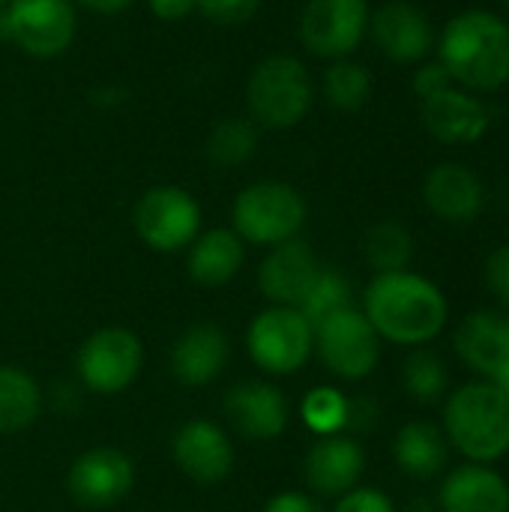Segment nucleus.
I'll list each match as a JSON object with an SVG mask.
<instances>
[{
	"instance_id": "nucleus-1",
	"label": "nucleus",
	"mask_w": 509,
	"mask_h": 512,
	"mask_svg": "<svg viewBox=\"0 0 509 512\" xmlns=\"http://www.w3.org/2000/svg\"><path fill=\"white\" fill-rule=\"evenodd\" d=\"M363 315L375 333L396 345H426L447 327V297L426 276L399 270L381 273L363 294Z\"/></svg>"
},
{
	"instance_id": "nucleus-2",
	"label": "nucleus",
	"mask_w": 509,
	"mask_h": 512,
	"mask_svg": "<svg viewBox=\"0 0 509 512\" xmlns=\"http://www.w3.org/2000/svg\"><path fill=\"white\" fill-rule=\"evenodd\" d=\"M435 51L456 87L495 93L509 81V24L489 9L453 15L435 39Z\"/></svg>"
},
{
	"instance_id": "nucleus-3",
	"label": "nucleus",
	"mask_w": 509,
	"mask_h": 512,
	"mask_svg": "<svg viewBox=\"0 0 509 512\" xmlns=\"http://www.w3.org/2000/svg\"><path fill=\"white\" fill-rule=\"evenodd\" d=\"M444 429L468 462H498L509 453V399L492 381L465 384L447 399Z\"/></svg>"
},
{
	"instance_id": "nucleus-4",
	"label": "nucleus",
	"mask_w": 509,
	"mask_h": 512,
	"mask_svg": "<svg viewBox=\"0 0 509 512\" xmlns=\"http://www.w3.org/2000/svg\"><path fill=\"white\" fill-rule=\"evenodd\" d=\"M312 75L297 57H267L249 78V111L258 123L273 129L297 126L312 108Z\"/></svg>"
},
{
	"instance_id": "nucleus-5",
	"label": "nucleus",
	"mask_w": 509,
	"mask_h": 512,
	"mask_svg": "<svg viewBox=\"0 0 509 512\" xmlns=\"http://www.w3.org/2000/svg\"><path fill=\"white\" fill-rule=\"evenodd\" d=\"M303 222H306V201L288 183H276V180L252 183L234 201V234L249 243L279 246L285 240H294Z\"/></svg>"
},
{
	"instance_id": "nucleus-6",
	"label": "nucleus",
	"mask_w": 509,
	"mask_h": 512,
	"mask_svg": "<svg viewBox=\"0 0 509 512\" xmlns=\"http://www.w3.org/2000/svg\"><path fill=\"white\" fill-rule=\"evenodd\" d=\"M72 0H9L0 9V39L30 57H57L75 39Z\"/></svg>"
},
{
	"instance_id": "nucleus-7",
	"label": "nucleus",
	"mask_w": 509,
	"mask_h": 512,
	"mask_svg": "<svg viewBox=\"0 0 509 512\" xmlns=\"http://www.w3.org/2000/svg\"><path fill=\"white\" fill-rule=\"evenodd\" d=\"M249 354L270 375H291L315 351V330L294 306L264 309L249 327Z\"/></svg>"
},
{
	"instance_id": "nucleus-8",
	"label": "nucleus",
	"mask_w": 509,
	"mask_h": 512,
	"mask_svg": "<svg viewBox=\"0 0 509 512\" xmlns=\"http://www.w3.org/2000/svg\"><path fill=\"white\" fill-rule=\"evenodd\" d=\"M315 348L324 366L345 381H360L372 375L381 360V336L357 306L318 324Z\"/></svg>"
},
{
	"instance_id": "nucleus-9",
	"label": "nucleus",
	"mask_w": 509,
	"mask_h": 512,
	"mask_svg": "<svg viewBox=\"0 0 509 512\" xmlns=\"http://www.w3.org/2000/svg\"><path fill=\"white\" fill-rule=\"evenodd\" d=\"M141 363H144L141 339L123 327L96 330L93 336L84 339V345L78 348V357H75L84 387H90L93 393H102V396H114V393L126 390L138 378Z\"/></svg>"
},
{
	"instance_id": "nucleus-10",
	"label": "nucleus",
	"mask_w": 509,
	"mask_h": 512,
	"mask_svg": "<svg viewBox=\"0 0 509 512\" xmlns=\"http://www.w3.org/2000/svg\"><path fill=\"white\" fill-rule=\"evenodd\" d=\"M135 231L156 252H177L192 246L201 228L198 201L180 186H156L135 204Z\"/></svg>"
},
{
	"instance_id": "nucleus-11",
	"label": "nucleus",
	"mask_w": 509,
	"mask_h": 512,
	"mask_svg": "<svg viewBox=\"0 0 509 512\" xmlns=\"http://www.w3.org/2000/svg\"><path fill=\"white\" fill-rule=\"evenodd\" d=\"M369 18V0H309L300 15V39L318 57L345 60L360 48Z\"/></svg>"
},
{
	"instance_id": "nucleus-12",
	"label": "nucleus",
	"mask_w": 509,
	"mask_h": 512,
	"mask_svg": "<svg viewBox=\"0 0 509 512\" xmlns=\"http://www.w3.org/2000/svg\"><path fill=\"white\" fill-rule=\"evenodd\" d=\"M135 483L132 462L111 447H96L78 456L69 468L66 489L84 510H108L120 504Z\"/></svg>"
},
{
	"instance_id": "nucleus-13",
	"label": "nucleus",
	"mask_w": 509,
	"mask_h": 512,
	"mask_svg": "<svg viewBox=\"0 0 509 512\" xmlns=\"http://www.w3.org/2000/svg\"><path fill=\"white\" fill-rule=\"evenodd\" d=\"M420 120L432 138L453 147L480 144L492 129V111L480 93L465 87H450L432 99L420 102Z\"/></svg>"
},
{
	"instance_id": "nucleus-14",
	"label": "nucleus",
	"mask_w": 509,
	"mask_h": 512,
	"mask_svg": "<svg viewBox=\"0 0 509 512\" xmlns=\"http://www.w3.org/2000/svg\"><path fill=\"white\" fill-rule=\"evenodd\" d=\"M369 30L381 54L390 57L393 63H423L435 51L438 39L429 15L408 0L384 3L369 18Z\"/></svg>"
},
{
	"instance_id": "nucleus-15",
	"label": "nucleus",
	"mask_w": 509,
	"mask_h": 512,
	"mask_svg": "<svg viewBox=\"0 0 509 512\" xmlns=\"http://www.w3.org/2000/svg\"><path fill=\"white\" fill-rule=\"evenodd\" d=\"M171 453H174L177 468L189 480H195L201 486L222 483L231 474V465H234V450H231L228 435L216 423H210V420L186 423L174 435Z\"/></svg>"
},
{
	"instance_id": "nucleus-16",
	"label": "nucleus",
	"mask_w": 509,
	"mask_h": 512,
	"mask_svg": "<svg viewBox=\"0 0 509 512\" xmlns=\"http://www.w3.org/2000/svg\"><path fill=\"white\" fill-rule=\"evenodd\" d=\"M225 417L249 441L279 438L288 426V402L279 387L264 381H243L225 396Z\"/></svg>"
},
{
	"instance_id": "nucleus-17",
	"label": "nucleus",
	"mask_w": 509,
	"mask_h": 512,
	"mask_svg": "<svg viewBox=\"0 0 509 512\" xmlns=\"http://www.w3.org/2000/svg\"><path fill=\"white\" fill-rule=\"evenodd\" d=\"M366 468L363 447L348 435H324L306 456L303 477L306 486L327 498H342L357 489Z\"/></svg>"
},
{
	"instance_id": "nucleus-18",
	"label": "nucleus",
	"mask_w": 509,
	"mask_h": 512,
	"mask_svg": "<svg viewBox=\"0 0 509 512\" xmlns=\"http://www.w3.org/2000/svg\"><path fill=\"white\" fill-rule=\"evenodd\" d=\"M423 198H426V207L438 219L453 222V225H465L483 213L486 189H483V180L468 165L441 162L426 174Z\"/></svg>"
},
{
	"instance_id": "nucleus-19",
	"label": "nucleus",
	"mask_w": 509,
	"mask_h": 512,
	"mask_svg": "<svg viewBox=\"0 0 509 512\" xmlns=\"http://www.w3.org/2000/svg\"><path fill=\"white\" fill-rule=\"evenodd\" d=\"M321 264L315 252L303 240H285L279 243L258 270V288L273 306H294L306 297L318 276Z\"/></svg>"
},
{
	"instance_id": "nucleus-20",
	"label": "nucleus",
	"mask_w": 509,
	"mask_h": 512,
	"mask_svg": "<svg viewBox=\"0 0 509 512\" xmlns=\"http://www.w3.org/2000/svg\"><path fill=\"white\" fill-rule=\"evenodd\" d=\"M456 354L465 366H471L486 381L498 378L509 366V315L501 312H474L468 315L456 336Z\"/></svg>"
},
{
	"instance_id": "nucleus-21",
	"label": "nucleus",
	"mask_w": 509,
	"mask_h": 512,
	"mask_svg": "<svg viewBox=\"0 0 509 512\" xmlns=\"http://www.w3.org/2000/svg\"><path fill=\"white\" fill-rule=\"evenodd\" d=\"M231 357L228 336L216 324L189 327L171 348V372L186 387H204L216 381Z\"/></svg>"
},
{
	"instance_id": "nucleus-22",
	"label": "nucleus",
	"mask_w": 509,
	"mask_h": 512,
	"mask_svg": "<svg viewBox=\"0 0 509 512\" xmlns=\"http://www.w3.org/2000/svg\"><path fill=\"white\" fill-rule=\"evenodd\" d=\"M438 501L444 512H509V486L495 468L468 462L447 474Z\"/></svg>"
},
{
	"instance_id": "nucleus-23",
	"label": "nucleus",
	"mask_w": 509,
	"mask_h": 512,
	"mask_svg": "<svg viewBox=\"0 0 509 512\" xmlns=\"http://www.w3.org/2000/svg\"><path fill=\"white\" fill-rule=\"evenodd\" d=\"M393 456L402 474L414 480H432L450 462V441L432 423H408L393 441Z\"/></svg>"
},
{
	"instance_id": "nucleus-24",
	"label": "nucleus",
	"mask_w": 509,
	"mask_h": 512,
	"mask_svg": "<svg viewBox=\"0 0 509 512\" xmlns=\"http://www.w3.org/2000/svg\"><path fill=\"white\" fill-rule=\"evenodd\" d=\"M243 258H246L243 240L228 228H213V231L192 240L189 276L207 288H216V285L231 282L240 273Z\"/></svg>"
},
{
	"instance_id": "nucleus-25",
	"label": "nucleus",
	"mask_w": 509,
	"mask_h": 512,
	"mask_svg": "<svg viewBox=\"0 0 509 512\" xmlns=\"http://www.w3.org/2000/svg\"><path fill=\"white\" fill-rule=\"evenodd\" d=\"M42 408L36 381L18 366H0V432L27 429Z\"/></svg>"
},
{
	"instance_id": "nucleus-26",
	"label": "nucleus",
	"mask_w": 509,
	"mask_h": 512,
	"mask_svg": "<svg viewBox=\"0 0 509 512\" xmlns=\"http://www.w3.org/2000/svg\"><path fill=\"white\" fill-rule=\"evenodd\" d=\"M345 309H354V288H351L348 276L333 270V267H321L312 288L297 303V312L315 330L318 324H324L327 318H333V315H339Z\"/></svg>"
},
{
	"instance_id": "nucleus-27",
	"label": "nucleus",
	"mask_w": 509,
	"mask_h": 512,
	"mask_svg": "<svg viewBox=\"0 0 509 512\" xmlns=\"http://www.w3.org/2000/svg\"><path fill=\"white\" fill-rule=\"evenodd\" d=\"M363 252H366L369 267L378 276L381 273H399V270H408V264H411L414 240L402 222H378L369 228V234L363 240Z\"/></svg>"
},
{
	"instance_id": "nucleus-28",
	"label": "nucleus",
	"mask_w": 509,
	"mask_h": 512,
	"mask_svg": "<svg viewBox=\"0 0 509 512\" xmlns=\"http://www.w3.org/2000/svg\"><path fill=\"white\" fill-rule=\"evenodd\" d=\"M255 147H258V132L243 117H231V120L216 123L210 138H207V156L225 168H234V165L252 159Z\"/></svg>"
},
{
	"instance_id": "nucleus-29",
	"label": "nucleus",
	"mask_w": 509,
	"mask_h": 512,
	"mask_svg": "<svg viewBox=\"0 0 509 512\" xmlns=\"http://www.w3.org/2000/svg\"><path fill=\"white\" fill-rule=\"evenodd\" d=\"M324 93L333 108L339 111H357L369 102L372 93V75L366 66L351 60H336L324 75Z\"/></svg>"
},
{
	"instance_id": "nucleus-30",
	"label": "nucleus",
	"mask_w": 509,
	"mask_h": 512,
	"mask_svg": "<svg viewBox=\"0 0 509 512\" xmlns=\"http://www.w3.org/2000/svg\"><path fill=\"white\" fill-rule=\"evenodd\" d=\"M405 390L414 402L420 405H432L438 402L444 393H447V384H450V375H447V366L438 354L432 351H414L408 360H405Z\"/></svg>"
},
{
	"instance_id": "nucleus-31",
	"label": "nucleus",
	"mask_w": 509,
	"mask_h": 512,
	"mask_svg": "<svg viewBox=\"0 0 509 512\" xmlns=\"http://www.w3.org/2000/svg\"><path fill=\"white\" fill-rule=\"evenodd\" d=\"M303 420L321 438L339 435L348 429V399L333 387H318L303 399Z\"/></svg>"
},
{
	"instance_id": "nucleus-32",
	"label": "nucleus",
	"mask_w": 509,
	"mask_h": 512,
	"mask_svg": "<svg viewBox=\"0 0 509 512\" xmlns=\"http://www.w3.org/2000/svg\"><path fill=\"white\" fill-rule=\"evenodd\" d=\"M261 0H195V9H201L204 18H210L213 24H246L255 12H258Z\"/></svg>"
},
{
	"instance_id": "nucleus-33",
	"label": "nucleus",
	"mask_w": 509,
	"mask_h": 512,
	"mask_svg": "<svg viewBox=\"0 0 509 512\" xmlns=\"http://www.w3.org/2000/svg\"><path fill=\"white\" fill-rule=\"evenodd\" d=\"M411 87H414L417 99L423 102V99H432V96H438V93L456 87V81H453V75L444 69L441 60H423L420 69H417L414 78H411Z\"/></svg>"
},
{
	"instance_id": "nucleus-34",
	"label": "nucleus",
	"mask_w": 509,
	"mask_h": 512,
	"mask_svg": "<svg viewBox=\"0 0 509 512\" xmlns=\"http://www.w3.org/2000/svg\"><path fill=\"white\" fill-rule=\"evenodd\" d=\"M486 288L495 294V300L509 309V243L498 246L489 258H486Z\"/></svg>"
},
{
	"instance_id": "nucleus-35",
	"label": "nucleus",
	"mask_w": 509,
	"mask_h": 512,
	"mask_svg": "<svg viewBox=\"0 0 509 512\" xmlns=\"http://www.w3.org/2000/svg\"><path fill=\"white\" fill-rule=\"evenodd\" d=\"M336 512H396L393 501L378 489H351L339 498Z\"/></svg>"
},
{
	"instance_id": "nucleus-36",
	"label": "nucleus",
	"mask_w": 509,
	"mask_h": 512,
	"mask_svg": "<svg viewBox=\"0 0 509 512\" xmlns=\"http://www.w3.org/2000/svg\"><path fill=\"white\" fill-rule=\"evenodd\" d=\"M264 512H324L318 501H312L309 495H300V492H285V495H276Z\"/></svg>"
},
{
	"instance_id": "nucleus-37",
	"label": "nucleus",
	"mask_w": 509,
	"mask_h": 512,
	"mask_svg": "<svg viewBox=\"0 0 509 512\" xmlns=\"http://www.w3.org/2000/svg\"><path fill=\"white\" fill-rule=\"evenodd\" d=\"M150 9L162 21H180L195 9V0H150Z\"/></svg>"
},
{
	"instance_id": "nucleus-38",
	"label": "nucleus",
	"mask_w": 509,
	"mask_h": 512,
	"mask_svg": "<svg viewBox=\"0 0 509 512\" xmlns=\"http://www.w3.org/2000/svg\"><path fill=\"white\" fill-rule=\"evenodd\" d=\"M78 3L93 9V12H102V15H117V12L132 6V0H78Z\"/></svg>"
},
{
	"instance_id": "nucleus-39",
	"label": "nucleus",
	"mask_w": 509,
	"mask_h": 512,
	"mask_svg": "<svg viewBox=\"0 0 509 512\" xmlns=\"http://www.w3.org/2000/svg\"><path fill=\"white\" fill-rule=\"evenodd\" d=\"M492 384H495V387H498V390H501V393L509 399V366L501 372V375H498V378H492Z\"/></svg>"
},
{
	"instance_id": "nucleus-40",
	"label": "nucleus",
	"mask_w": 509,
	"mask_h": 512,
	"mask_svg": "<svg viewBox=\"0 0 509 512\" xmlns=\"http://www.w3.org/2000/svg\"><path fill=\"white\" fill-rule=\"evenodd\" d=\"M6 3H9V0H0V9H3V6H6Z\"/></svg>"
},
{
	"instance_id": "nucleus-41",
	"label": "nucleus",
	"mask_w": 509,
	"mask_h": 512,
	"mask_svg": "<svg viewBox=\"0 0 509 512\" xmlns=\"http://www.w3.org/2000/svg\"><path fill=\"white\" fill-rule=\"evenodd\" d=\"M504 6H507V9H509V0H504Z\"/></svg>"
}]
</instances>
